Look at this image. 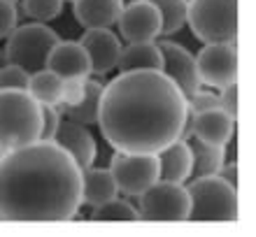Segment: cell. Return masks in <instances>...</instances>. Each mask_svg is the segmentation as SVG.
<instances>
[{"instance_id":"cell-1","label":"cell","mask_w":256,"mask_h":237,"mask_svg":"<svg viewBox=\"0 0 256 237\" xmlns=\"http://www.w3.org/2000/svg\"><path fill=\"white\" fill-rule=\"evenodd\" d=\"M189 119L186 98L161 70L119 72L102 86L98 128L124 154H158L182 140Z\"/></svg>"},{"instance_id":"cell-2","label":"cell","mask_w":256,"mask_h":237,"mask_svg":"<svg viewBox=\"0 0 256 237\" xmlns=\"http://www.w3.org/2000/svg\"><path fill=\"white\" fill-rule=\"evenodd\" d=\"M82 210V170L54 140L0 158V221H72Z\"/></svg>"},{"instance_id":"cell-3","label":"cell","mask_w":256,"mask_h":237,"mask_svg":"<svg viewBox=\"0 0 256 237\" xmlns=\"http://www.w3.org/2000/svg\"><path fill=\"white\" fill-rule=\"evenodd\" d=\"M40 140V105L19 88H0V151Z\"/></svg>"},{"instance_id":"cell-4","label":"cell","mask_w":256,"mask_h":237,"mask_svg":"<svg viewBox=\"0 0 256 237\" xmlns=\"http://www.w3.org/2000/svg\"><path fill=\"white\" fill-rule=\"evenodd\" d=\"M189 193V221H238L240 198L238 186L219 175L196 177L184 184Z\"/></svg>"},{"instance_id":"cell-5","label":"cell","mask_w":256,"mask_h":237,"mask_svg":"<svg viewBox=\"0 0 256 237\" xmlns=\"http://www.w3.org/2000/svg\"><path fill=\"white\" fill-rule=\"evenodd\" d=\"M240 0H186V26L202 44H238Z\"/></svg>"},{"instance_id":"cell-6","label":"cell","mask_w":256,"mask_h":237,"mask_svg":"<svg viewBox=\"0 0 256 237\" xmlns=\"http://www.w3.org/2000/svg\"><path fill=\"white\" fill-rule=\"evenodd\" d=\"M61 40L54 28H49L42 21H30V23H16L12 33L5 37V63H14L33 75L38 70L47 68V58L56 42Z\"/></svg>"},{"instance_id":"cell-7","label":"cell","mask_w":256,"mask_h":237,"mask_svg":"<svg viewBox=\"0 0 256 237\" xmlns=\"http://www.w3.org/2000/svg\"><path fill=\"white\" fill-rule=\"evenodd\" d=\"M138 212L144 221H189V193L184 184L156 179L138 196Z\"/></svg>"},{"instance_id":"cell-8","label":"cell","mask_w":256,"mask_h":237,"mask_svg":"<svg viewBox=\"0 0 256 237\" xmlns=\"http://www.w3.org/2000/svg\"><path fill=\"white\" fill-rule=\"evenodd\" d=\"M196 68H198V79L202 86L219 91L228 84H236L240 77L238 44H230V42L202 44V49L196 54Z\"/></svg>"},{"instance_id":"cell-9","label":"cell","mask_w":256,"mask_h":237,"mask_svg":"<svg viewBox=\"0 0 256 237\" xmlns=\"http://www.w3.org/2000/svg\"><path fill=\"white\" fill-rule=\"evenodd\" d=\"M110 172L114 177L119 193L138 198L158 179V158L156 154H124L114 151L110 161Z\"/></svg>"},{"instance_id":"cell-10","label":"cell","mask_w":256,"mask_h":237,"mask_svg":"<svg viewBox=\"0 0 256 237\" xmlns=\"http://www.w3.org/2000/svg\"><path fill=\"white\" fill-rule=\"evenodd\" d=\"M116 30L124 42H154L161 37V12L149 0H128L116 19Z\"/></svg>"},{"instance_id":"cell-11","label":"cell","mask_w":256,"mask_h":237,"mask_svg":"<svg viewBox=\"0 0 256 237\" xmlns=\"http://www.w3.org/2000/svg\"><path fill=\"white\" fill-rule=\"evenodd\" d=\"M158 49H161L163 56V68L161 72L168 79H172L177 84V88L184 93V98H189L198 86H202L200 79H198V68H196V56L191 54L189 49L180 44V42H172L170 37H161L156 40Z\"/></svg>"},{"instance_id":"cell-12","label":"cell","mask_w":256,"mask_h":237,"mask_svg":"<svg viewBox=\"0 0 256 237\" xmlns=\"http://www.w3.org/2000/svg\"><path fill=\"white\" fill-rule=\"evenodd\" d=\"M84 47L91 63V75L102 77L112 72L119 61V51H122V37L112 30V28H88L82 33L77 40Z\"/></svg>"},{"instance_id":"cell-13","label":"cell","mask_w":256,"mask_h":237,"mask_svg":"<svg viewBox=\"0 0 256 237\" xmlns=\"http://www.w3.org/2000/svg\"><path fill=\"white\" fill-rule=\"evenodd\" d=\"M198 137L208 144H219V147H228V142L236 135V121L230 119L226 112H222L219 107L214 109H205V112H198V114H191L186 119V126H184V135L186 137Z\"/></svg>"},{"instance_id":"cell-14","label":"cell","mask_w":256,"mask_h":237,"mask_svg":"<svg viewBox=\"0 0 256 237\" xmlns=\"http://www.w3.org/2000/svg\"><path fill=\"white\" fill-rule=\"evenodd\" d=\"M54 142L58 144V147H63V149L74 158V163L80 165V170H86L96 163L98 147H96L94 135H91L88 128L82 126V123L61 119L58 130H56V135H54Z\"/></svg>"},{"instance_id":"cell-15","label":"cell","mask_w":256,"mask_h":237,"mask_svg":"<svg viewBox=\"0 0 256 237\" xmlns=\"http://www.w3.org/2000/svg\"><path fill=\"white\" fill-rule=\"evenodd\" d=\"M47 70H52L54 75L61 79H70V77H91V63L77 40H58L56 47L52 49V54L47 58Z\"/></svg>"},{"instance_id":"cell-16","label":"cell","mask_w":256,"mask_h":237,"mask_svg":"<svg viewBox=\"0 0 256 237\" xmlns=\"http://www.w3.org/2000/svg\"><path fill=\"white\" fill-rule=\"evenodd\" d=\"M124 9V0H72L74 21L84 30L112 28Z\"/></svg>"},{"instance_id":"cell-17","label":"cell","mask_w":256,"mask_h":237,"mask_svg":"<svg viewBox=\"0 0 256 237\" xmlns=\"http://www.w3.org/2000/svg\"><path fill=\"white\" fill-rule=\"evenodd\" d=\"M158 179L163 182L186 184L191 177V149L186 140H175L163 147L158 154Z\"/></svg>"},{"instance_id":"cell-18","label":"cell","mask_w":256,"mask_h":237,"mask_svg":"<svg viewBox=\"0 0 256 237\" xmlns=\"http://www.w3.org/2000/svg\"><path fill=\"white\" fill-rule=\"evenodd\" d=\"M119 196L116 182L110 168H86L82 170V205L96 207Z\"/></svg>"},{"instance_id":"cell-19","label":"cell","mask_w":256,"mask_h":237,"mask_svg":"<svg viewBox=\"0 0 256 237\" xmlns=\"http://www.w3.org/2000/svg\"><path fill=\"white\" fill-rule=\"evenodd\" d=\"M163 56L158 44L154 42H128L119 51L116 68L119 72H133V70H161Z\"/></svg>"},{"instance_id":"cell-20","label":"cell","mask_w":256,"mask_h":237,"mask_svg":"<svg viewBox=\"0 0 256 237\" xmlns=\"http://www.w3.org/2000/svg\"><path fill=\"white\" fill-rule=\"evenodd\" d=\"M186 144L191 149V177H208V175H216L219 168L226 163V147L219 144H208L198 140V137H186Z\"/></svg>"},{"instance_id":"cell-21","label":"cell","mask_w":256,"mask_h":237,"mask_svg":"<svg viewBox=\"0 0 256 237\" xmlns=\"http://www.w3.org/2000/svg\"><path fill=\"white\" fill-rule=\"evenodd\" d=\"M102 86L98 79H91L86 77V95L82 98L80 105H72V107H58L61 109V116L68 121L82 123V126H96L98 123V109H100V98H102Z\"/></svg>"},{"instance_id":"cell-22","label":"cell","mask_w":256,"mask_h":237,"mask_svg":"<svg viewBox=\"0 0 256 237\" xmlns=\"http://www.w3.org/2000/svg\"><path fill=\"white\" fill-rule=\"evenodd\" d=\"M61 88H63L61 77L44 68L28 77L26 91L38 105H58L61 102Z\"/></svg>"},{"instance_id":"cell-23","label":"cell","mask_w":256,"mask_h":237,"mask_svg":"<svg viewBox=\"0 0 256 237\" xmlns=\"http://www.w3.org/2000/svg\"><path fill=\"white\" fill-rule=\"evenodd\" d=\"M161 12V37L180 33L186 26V0H149Z\"/></svg>"},{"instance_id":"cell-24","label":"cell","mask_w":256,"mask_h":237,"mask_svg":"<svg viewBox=\"0 0 256 237\" xmlns=\"http://www.w3.org/2000/svg\"><path fill=\"white\" fill-rule=\"evenodd\" d=\"M88 219L91 221H138L140 212L130 200H124V198L116 196L112 200H108V203L91 207Z\"/></svg>"},{"instance_id":"cell-25","label":"cell","mask_w":256,"mask_h":237,"mask_svg":"<svg viewBox=\"0 0 256 237\" xmlns=\"http://www.w3.org/2000/svg\"><path fill=\"white\" fill-rule=\"evenodd\" d=\"M21 9L33 21H54L63 12V0H19Z\"/></svg>"},{"instance_id":"cell-26","label":"cell","mask_w":256,"mask_h":237,"mask_svg":"<svg viewBox=\"0 0 256 237\" xmlns=\"http://www.w3.org/2000/svg\"><path fill=\"white\" fill-rule=\"evenodd\" d=\"M84 95H86V77H70V79H63L61 102H58V107H72V105H80Z\"/></svg>"},{"instance_id":"cell-27","label":"cell","mask_w":256,"mask_h":237,"mask_svg":"<svg viewBox=\"0 0 256 237\" xmlns=\"http://www.w3.org/2000/svg\"><path fill=\"white\" fill-rule=\"evenodd\" d=\"M186 107H189L191 114H198V112H205V109H214V107H219V95H216L214 88L198 86L186 98Z\"/></svg>"},{"instance_id":"cell-28","label":"cell","mask_w":256,"mask_h":237,"mask_svg":"<svg viewBox=\"0 0 256 237\" xmlns=\"http://www.w3.org/2000/svg\"><path fill=\"white\" fill-rule=\"evenodd\" d=\"M61 119L58 105H40V140H54Z\"/></svg>"},{"instance_id":"cell-29","label":"cell","mask_w":256,"mask_h":237,"mask_svg":"<svg viewBox=\"0 0 256 237\" xmlns=\"http://www.w3.org/2000/svg\"><path fill=\"white\" fill-rule=\"evenodd\" d=\"M28 72L14 63H5L0 65V88H19V91H26L28 88Z\"/></svg>"},{"instance_id":"cell-30","label":"cell","mask_w":256,"mask_h":237,"mask_svg":"<svg viewBox=\"0 0 256 237\" xmlns=\"http://www.w3.org/2000/svg\"><path fill=\"white\" fill-rule=\"evenodd\" d=\"M19 23V9L12 0H0V40H5Z\"/></svg>"},{"instance_id":"cell-31","label":"cell","mask_w":256,"mask_h":237,"mask_svg":"<svg viewBox=\"0 0 256 237\" xmlns=\"http://www.w3.org/2000/svg\"><path fill=\"white\" fill-rule=\"evenodd\" d=\"M219 109L226 112V114L238 123V116H240V107H238V81L236 84H228V86L219 88Z\"/></svg>"},{"instance_id":"cell-32","label":"cell","mask_w":256,"mask_h":237,"mask_svg":"<svg viewBox=\"0 0 256 237\" xmlns=\"http://www.w3.org/2000/svg\"><path fill=\"white\" fill-rule=\"evenodd\" d=\"M216 175L222 177V179H226L228 184H233V186H238V163L236 161H226L222 168H219Z\"/></svg>"},{"instance_id":"cell-33","label":"cell","mask_w":256,"mask_h":237,"mask_svg":"<svg viewBox=\"0 0 256 237\" xmlns=\"http://www.w3.org/2000/svg\"><path fill=\"white\" fill-rule=\"evenodd\" d=\"M0 65H5V54H2V49H0Z\"/></svg>"},{"instance_id":"cell-34","label":"cell","mask_w":256,"mask_h":237,"mask_svg":"<svg viewBox=\"0 0 256 237\" xmlns=\"http://www.w3.org/2000/svg\"><path fill=\"white\" fill-rule=\"evenodd\" d=\"M2 154H5V151H0V158H2Z\"/></svg>"},{"instance_id":"cell-35","label":"cell","mask_w":256,"mask_h":237,"mask_svg":"<svg viewBox=\"0 0 256 237\" xmlns=\"http://www.w3.org/2000/svg\"><path fill=\"white\" fill-rule=\"evenodd\" d=\"M63 2H66V0H63ZM70 2H72V0H70Z\"/></svg>"},{"instance_id":"cell-36","label":"cell","mask_w":256,"mask_h":237,"mask_svg":"<svg viewBox=\"0 0 256 237\" xmlns=\"http://www.w3.org/2000/svg\"><path fill=\"white\" fill-rule=\"evenodd\" d=\"M12 2H16V0H12Z\"/></svg>"},{"instance_id":"cell-37","label":"cell","mask_w":256,"mask_h":237,"mask_svg":"<svg viewBox=\"0 0 256 237\" xmlns=\"http://www.w3.org/2000/svg\"><path fill=\"white\" fill-rule=\"evenodd\" d=\"M124 2H128V0H124Z\"/></svg>"}]
</instances>
